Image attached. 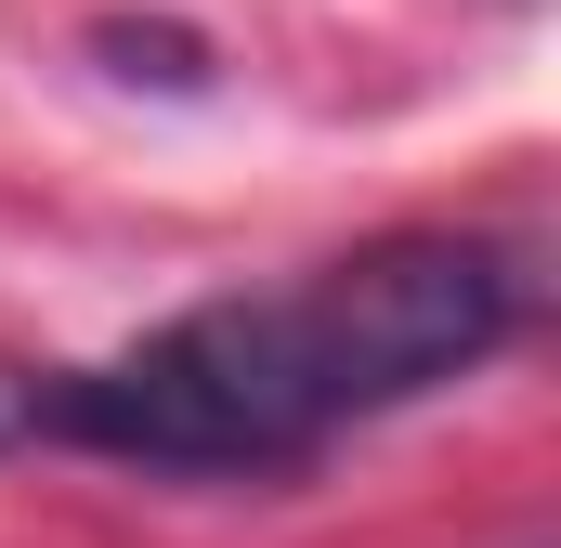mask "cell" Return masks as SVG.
Here are the masks:
<instances>
[{"mask_svg": "<svg viewBox=\"0 0 561 548\" xmlns=\"http://www.w3.org/2000/svg\"><path fill=\"white\" fill-rule=\"evenodd\" d=\"M523 327H536V262L496 236L419 222L287 287L196 300L92 366H53L13 406V431L118 457V470H170V483H275V470H313L340 431L496 366Z\"/></svg>", "mask_w": 561, "mask_h": 548, "instance_id": "cell-1", "label": "cell"}, {"mask_svg": "<svg viewBox=\"0 0 561 548\" xmlns=\"http://www.w3.org/2000/svg\"><path fill=\"white\" fill-rule=\"evenodd\" d=\"M0 431H13V418H0Z\"/></svg>", "mask_w": 561, "mask_h": 548, "instance_id": "cell-2", "label": "cell"}]
</instances>
